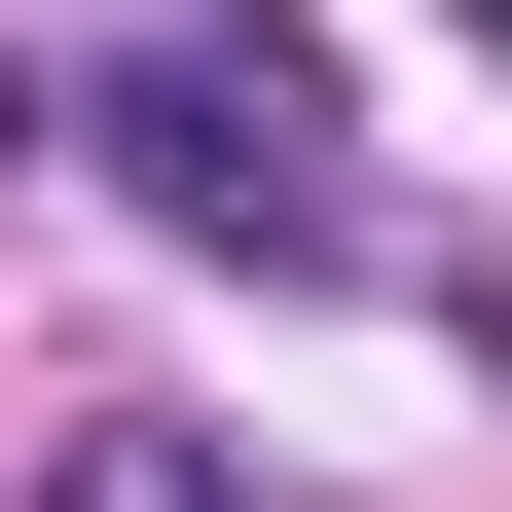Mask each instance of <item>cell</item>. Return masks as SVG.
<instances>
[{"instance_id":"1","label":"cell","mask_w":512,"mask_h":512,"mask_svg":"<svg viewBox=\"0 0 512 512\" xmlns=\"http://www.w3.org/2000/svg\"><path fill=\"white\" fill-rule=\"evenodd\" d=\"M74 183L110 220H183V256H256V293H366V147H330V74L256 37V0H147V37H74Z\"/></svg>"},{"instance_id":"2","label":"cell","mask_w":512,"mask_h":512,"mask_svg":"<svg viewBox=\"0 0 512 512\" xmlns=\"http://www.w3.org/2000/svg\"><path fill=\"white\" fill-rule=\"evenodd\" d=\"M37 512H256V476H220L183 403H74V439H37Z\"/></svg>"},{"instance_id":"3","label":"cell","mask_w":512,"mask_h":512,"mask_svg":"<svg viewBox=\"0 0 512 512\" xmlns=\"http://www.w3.org/2000/svg\"><path fill=\"white\" fill-rule=\"evenodd\" d=\"M476 37H512V0H476Z\"/></svg>"}]
</instances>
